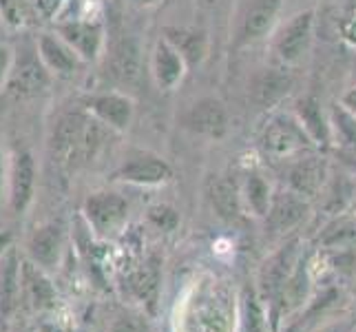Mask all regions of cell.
I'll return each mask as SVG.
<instances>
[{"instance_id":"22","label":"cell","mask_w":356,"mask_h":332,"mask_svg":"<svg viewBox=\"0 0 356 332\" xmlns=\"http://www.w3.org/2000/svg\"><path fill=\"white\" fill-rule=\"evenodd\" d=\"M211 202L219 217L224 219H235L239 215V195L235 184L228 180H215L211 184Z\"/></svg>"},{"instance_id":"3","label":"cell","mask_w":356,"mask_h":332,"mask_svg":"<svg viewBox=\"0 0 356 332\" xmlns=\"http://www.w3.org/2000/svg\"><path fill=\"white\" fill-rule=\"evenodd\" d=\"M38 58L49 73L58 78H71L80 69V56L58 33H42L38 38Z\"/></svg>"},{"instance_id":"18","label":"cell","mask_w":356,"mask_h":332,"mask_svg":"<svg viewBox=\"0 0 356 332\" xmlns=\"http://www.w3.org/2000/svg\"><path fill=\"white\" fill-rule=\"evenodd\" d=\"M308 292H310V279H308V270H305V264H297L294 268V273L290 275V279L284 284L281 292L277 294V313L279 315H288L292 313L294 308H299V306L308 299Z\"/></svg>"},{"instance_id":"15","label":"cell","mask_w":356,"mask_h":332,"mask_svg":"<svg viewBox=\"0 0 356 332\" xmlns=\"http://www.w3.org/2000/svg\"><path fill=\"white\" fill-rule=\"evenodd\" d=\"M63 251V226L51 221L40 228H35L33 237L29 242V253L42 266H56Z\"/></svg>"},{"instance_id":"21","label":"cell","mask_w":356,"mask_h":332,"mask_svg":"<svg viewBox=\"0 0 356 332\" xmlns=\"http://www.w3.org/2000/svg\"><path fill=\"white\" fill-rule=\"evenodd\" d=\"M20 281L24 284V290H27V294L31 297L35 308H47V306L54 303L56 292H54L51 284H49V281L42 277V273L33 264H29V262L22 264V277H20Z\"/></svg>"},{"instance_id":"7","label":"cell","mask_w":356,"mask_h":332,"mask_svg":"<svg viewBox=\"0 0 356 332\" xmlns=\"http://www.w3.org/2000/svg\"><path fill=\"white\" fill-rule=\"evenodd\" d=\"M308 213V204L299 193L286 191L277 193L268 208V228L273 232H286L294 228Z\"/></svg>"},{"instance_id":"5","label":"cell","mask_w":356,"mask_h":332,"mask_svg":"<svg viewBox=\"0 0 356 332\" xmlns=\"http://www.w3.org/2000/svg\"><path fill=\"white\" fill-rule=\"evenodd\" d=\"M84 213L95 230L106 232L127 217V202L118 193H93L84 202Z\"/></svg>"},{"instance_id":"38","label":"cell","mask_w":356,"mask_h":332,"mask_svg":"<svg viewBox=\"0 0 356 332\" xmlns=\"http://www.w3.org/2000/svg\"><path fill=\"white\" fill-rule=\"evenodd\" d=\"M3 177H5V164H3V153H0V195H3Z\"/></svg>"},{"instance_id":"6","label":"cell","mask_w":356,"mask_h":332,"mask_svg":"<svg viewBox=\"0 0 356 332\" xmlns=\"http://www.w3.org/2000/svg\"><path fill=\"white\" fill-rule=\"evenodd\" d=\"M11 195L9 202L14 213H22L31 204L33 198V184H35V164L33 157L27 151H18L11 162Z\"/></svg>"},{"instance_id":"11","label":"cell","mask_w":356,"mask_h":332,"mask_svg":"<svg viewBox=\"0 0 356 332\" xmlns=\"http://www.w3.org/2000/svg\"><path fill=\"white\" fill-rule=\"evenodd\" d=\"M264 146H266V151L275 157L292 155L305 146V135H303V131L297 129V125H292V122L277 120L266 129Z\"/></svg>"},{"instance_id":"30","label":"cell","mask_w":356,"mask_h":332,"mask_svg":"<svg viewBox=\"0 0 356 332\" xmlns=\"http://www.w3.org/2000/svg\"><path fill=\"white\" fill-rule=\"evenodd\" d=\"M18 270H16V262H14V257L9 260V266L3 270V288H0V310H9L11 308V303H14V297H16V292H18Z\"/></svg>"},{"instance_id":"39","label":"cell","mask_w":356,"mask_h":332,"mask_svg":"<svg viewBox=\"0 0 356 332\" xmlns=\"http://www.w3.org/2000/svg\"><path fill=\"white\" fill-rule=\"evenodd\" d=\"M346 102H348V104H350L352 109H356V89H354V91H352V93H350V95L346 97Z\"/></svg>"},{"instance_id":"20","label":"cell","mask_w":356,"mask_h":332,"mask_svg":"<svg viewBox=\"0 0 356 332\" xmlns=\"http://www.w3.org/2000/svg\"><path fill=\"white\" fill-rule=\"evenodd\" d=\"M155 78L159 87H173L181 78V56L168 42H159L155 49Z\"/></svg>"},{"instance_id":"25","label":"cell","mask_w":356,"mask_h":332,"mask_svg":"<svg viewBox=\"0 0 356 332\" xmlns=\"http://www.w3.org/2000/svg\"><path fill=\"white\" fill-rule=\"evenodd\" d=\"M170 40L175 42V49L184 56L188 58L191 63H197L204 54V38L200 33H188V31H173L168 29Z\"/></svg>"},{"instance_id":"1","label":"cell","mask_w":356,"mask_h":332,"mask_svg":"<svg viewBox=\"0 0 356 332\" xmlns=\"http://www.w3.org/2000/svg\"><path fill=\"white\" fill-rule=\"evenodd\" d=\"M54 157L60 166H73L78 159H89L100 146V129L82 113H67L54 131Z\"/></svg>"},{"instance_id":"12","label":"cell","mask_w":356,"mask_h":332,"mask_svg":"<svg viewBox=\"0 0 356 332\" xmlns=\"http://www.w3.org/2000/svg\"><path fill=\"white\" fill-rule=\"evenodd\" d=\"M91 111L95 113V118L102 122V125L124 131L131 125V116H133V104L129 97L118 95V93H104L93 97L91 102Z\"/></svg>"},{"instance_id":"10","label":"cell","mask_w":356,"mask_h":332,"mask_svg":"<svg viewBox=\"0 0 356 332\" xmlns=\"http://www.w3.org/2000/svg\"><path fill=\"white\" fill-rule=\"evenodd\" d=\"M49 84V71L42 65L40 58H27L22 60L20 67L11 69L9 76V89L16 97H31L47 89Z\"/></svg>"},{"instance_id":"27","label":"cell","mask_w":356,"mask_h":332,"mask_svg":"<svg viewBox=\"0 0 356 332\" xmlns=\"http://www.w3.org/2000/svg\"><path fill=\"white\" fill-rule=\"evenodd\" d=\"M356 237V221L354 219H348V217H341L337 219L334 224H330L323 232L321 237V244L325 246H341L350 239Z\"/></svg>"},{"instance_id":"23","label":"cell","mask_w":356,"mask_h":332,"mask_svg":"<svg viewBox=\"0 0 356 332\" xmlns=\"http://www.w3.org/2000/svg\"><path fill=\"white\" fill-rule=\"evenodd\" d=\"M241 308H243V326H245V332H268L266 313L261 308L259 299H257L254 290L245 288L243 299H241Z\"/></svg>"},{"instance_id":"24","label":"cell","mask_w":356,"mask_h":332,"mask_svg":"<svg viewBox=\"0 0 356 332\" xmlns=\"http://www.w3.org/2000/svg\"><path fill=\"white\" fill-rule=\"evenodd\" d=\"M245 195H248V204L254 211V215L266 217L268 215V208H270V189L268 184L259 177V175H250L248 182H245Z\"/></svg>"},{"instance_id":"29","label":"cell","mask_w":356,"mask_h":332,"mask_svg":"<svg viewBox=\"0 0 356 332\" xmlns=\"http://www.w3.org/2000/svg\"><path fill=\"white\" fill-rule=\"evenodd\" d=\"M188 332H226V319L217 308H204L188 324Z\"/></svg>"},{"instance_id":"34","label":"cell","mask_w":356,"mask_h":332,"mask_svg":"<svg viewBox=\"0 0 356 332\" xmlns=\"http://www.w3.org/2000/svg\"><path fill=\"white\" fill-rule=\"evenodd\" d=\"M11 69H14V54H11L9 47L0 45V87L9 80Z\"/></svg>"},{"instance_id":"2","label":"cell","mask_w":356,"mask_h":332,"mask_svg":"<svg viewBox=\"0 0 356 332\" xmlns=\"http://www.w3.org/2000/svg\"><path fill=\"white\" fill-rule=\"evenodd\" d=\"M297 257H299V242L292 239L284 248H279L273 257H268L266 264L261 266L259 273V284L261 292L268 301H275L277 294L284 288V284L290 279V275L297 268Z\"/></svg>"},{"instance_id":"4","label":"cell","mask_w":356,"mask_h":332,"mask_svg":"<svg viewBox=\"0 0 356 332\" xmlns=\"http://www.w3.org/2000/svg\"><path fill=\"white\" fill-rule=\"evenodd\" d=\"M56 33L63 38L82 60H93L102 49V27L97 22H63Z\"/></svg>"},{"instance_id":"26","label":"cell","mask_w":356,"mask_h":332,"mask_svg":"<svg viewBox=\"0 0 356 332\" xmlns=\"http://www.w3.org/2000/svg\"><path fill=\"white\" fill-rule=\"evenodd\" d=\"M157 281H159V273L157 266L146 264L144 268H140L138 273L131 277V288L135 290V294L142 299H151L155 290H157Z\"/></svg>"},{"instance_id":"9","label":"cell","mask_w":356,"mask_h":332,"mask_svg":"<svg viewBox=\"0 0 356 332\" xmlns=\"http://www.w3.org/2000/svg\"><path fill=\"white\" fill-rule=\"evenodd\" d=\"M310 33H312V14L310 11H303V14L294 16L284 31H281L279 40H277V52L279 56L286 60V63H294L299 60L301 54L305 52V47L310 42Z\"/></svg>"},{"instance_id":"13","label":"cell","mask_w":356,"mask_h":332,"mask_svg":"<svg viewBox=\"0 0 356 332\" xmlns=\"http://www.w3.org/2000/svg\"><path fill=\"white\" fill-rule=\"evenodd\" d=\"M173 175V171L166 162L157 157H135L131 162H127L118 171V180H124L131 184H159L166 182Z\"/></svg>"},{"instance_id":"28","label":"cell","mask_w":356,"mask_h":332,"mask_svg":"<svg viewBox=\"0 0 356 332\" xmlns=\"http://www.w3.org/2000/svg\"><path fill=\"white\" fill-rule=\"evenodd\" d=\"M0 20L9 27H24L29 20V7L24 0H0Z\"/></svg>"},{"instance_id":"19","label":"cell","mask_w":356,"mask_h":332,"mask_svg":"<svg viewBox=\"0 0 356 332\" xmlns=\"http://www.w3.org/2000/svg\"><path fill=\"white\" fill-rule=\"evenodd\" d=\"M281 7V0H254L248 9L241 27V40H254L266 33V29L273 24L277 11Z\"/></svg>"},{"instance_id":"17","label":"cell","mask_w":356,"mask_h":332,"mask_svg":"<svg viewBox=\"0 0 356 332\" xmlns=\"http://www.w3.org/2000/svg\"><path fill=\"white\" fill-rule=\"evenodd\" d=\"M288 89H290V78L286 73H281L277 69H266L252 82V102L259 109L273 106L288 93Z\"/></svg>"},{"instance_id":"35","label":"cell","mask_w":356,"mask_h":332,"mask_svg":"<svg viewBox=\"0 0 356 332\" xmlns=\"http://www.w3.org/2000/svg\"><path fill=\"white\" fill-rule=\"evenodd\" d=\"M33 3H35V9H38L42 16L51 18L56 11L60 9V5L65 3V0H33Z\"/></svg>"},{"instance_id":"31","label":"cell","mask_w":356,"mask_h":332,"mask_svg":"<svg viewBox=\"0 0 356 332\" xmlns=\"http://www.w3.org/2000/svg\"><path fill=\"white\" fill-rule=\"evenodd\" d=\"M299 113L305 122V129H308L316 140H325V127L321 113H318V106L314 100H301L299 102Z\"/></svg>"},{"instance_id":"16","label":"cell","mask_w":356,"mask_h":332,"mask_svg":"<svg viewBox=\"0 0 356 332\" xmlns=\"http://www.w3.org/2000/svg\"><path fill=\"white\" fill-rule=\"evenodd\" d=\"M325 182V164L318 157H308L290 171V187L301 198H314Z\"/></svg>"},{"instance_id":"33","label":"cell","mask_w":356,"mask_h":332,"mask_svg":"<svg viewBox=\"0 0 356 332\" xmlns=\"http://www.w3.org/2000/svg\"><path fill=\"white\" fill-rule=\"evenodd\" d=\"M111 332H149V326L138 317H122L113 324Z\"/></svg>"},{"instance_id":"40","label":"cell","mask_w":356,"mask_h":332,"mask_svg":"<svg viewBox=\"0 0 356 332\" xmlns=\"http://www.w3.org/2000/svg\"><path fill=\"white\" fill-rule=\"evenodd\" d=\"M133 3H138V5H153V3H157V0H133Z\"/></svg>"},{"instance_id":"32","label":"cell","mask_w":356,"mask_h":332,"mask_svg":"<svg viewBox=\"0 0 356 332\" xmlns=\"http://www.w3.org/2000/svg\"><path fill=\"white\" fill-rule=\"evenodd\" d=\"M149 219L153 221V224L157 228H162V230H175L177 224H179V215L175 208H170L166 204H157V206H151L149 208Z\"/></svg>"},{"instance_id":"14","label":"cell","mask_w":356,"mask_h":332,"mask_svg":"<svg viewBox=\"0 0 356 332\" xmlns=\"http://www.w3.org/2000/svg\"><path fill=\"white\" fill-rule=\"evenodd\" d=\"M186 125L202 135H213V138H217V135H222L226 131L228 118H226L224 106L217 100H202L191 109Z\"/></svg>"},{"instance_id":"36","label":"cell","mask_w":356,"mask_h":332,"mask_svg":"<svg viewBox=\"0 0 356 332\" xmlns=\"http://www.w3.org/2000/svg\"><path fill=\"white\" fill-rule=\"evenodd\" d=\"M337 120L341 122V129L348 133V138L356 144V125H354V120L346 113V111H337Z\"/></svg>"},{"instance_id":"37","label":"cell","mask_w":356,"mask_h":332,"mask_svg":"<svg viewBox=\"0 0 356 332\" xmlns=\"http://www.w3.org/2000/svg\"><path fill=\"white\" fill-rule=\"evenodd\" d=\"M9 244H11V235H9V232H0V255L7 251Z\"/></svg>"},{"instance_id":"8","label":"cell","mask_w":356,"mask_h":332,"mask_svg":"<svg viewBox=\"0 0 356 332\" xmlns=\"http://www.w3.org/2000/svg\"><path fill=\"white\" fill-rule=\"evenodd\" d=\"M140 69L142 56L138 42L131 38L115 40L108 49V71H111V76L122 84H133L140 78Z\"/></svg>"}]
</instances>
